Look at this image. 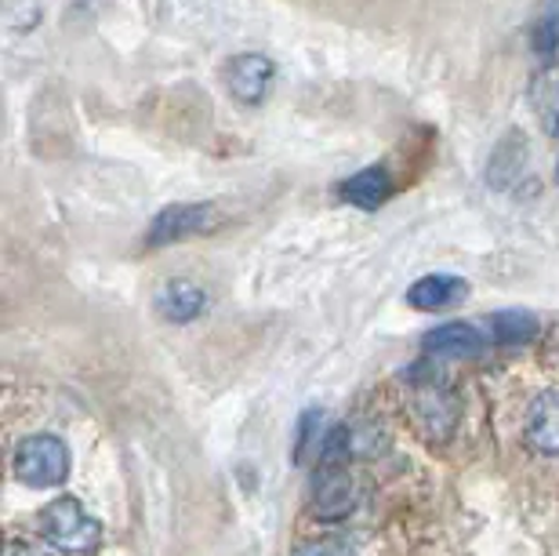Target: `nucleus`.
<instances>
[{"instance_id": "obj_2", "label": "nucleus", "mask_w": 559, "mask_h": 556, "mask_svg": "<svg viewBox=\"0 0 559 556\" xmlns=\"http://www.w3.org/2000/svg\"><path fill=\"white\" fill-rule=\"evenodd\" d=\"M40 539L70 556H87L103 546V524L76 502V498L62 495L40 513Z\"/></svg>"}, {"instance_id": "obj_8", "label": "nucleus", "mask_w": 559, "mask_h": 556, "mask_svg": "<svg viewBox=\"0 0 559 556\" xmlns=\"http://www.w3.org/2000/svg\"><path fill=\"white\" fill-rule=\"evenodd\" d=\"M153 306L167 324H189L207 309V292L197 281H186V276H175V281H164L156 287Z\"/></svg>"}, {"instance_id": "obj_7", "label": "nucleus", "mask_w": 559, "mask_h": 556, "mask_svg": "<svg viewBox=\"0 0 559 556\" xmlns=\"http://www.w3.org/2000/svg\"><path fill=\"white\" fill-rule=\"evenodd\" d=\"M385 448V426H378V422H345V426H334L320 440V459L323 465H342L349 459H374Z\"/></svg>"}, {"instance_id": "obj_5", "label": "nucleus", "mask_w": 559, "mask_h": 556, "mask_svg": "<svg viewBox=\"0 0 559 556\" xmlns=\"http://www.w3.org/2000/svg\"><path fill=\"white\" fill-rule=\"evenodd\" d=\"M222 81H226V92L240 106H262L276 81V62L262 51H240L222 66Z\"/></svg>"}, {"instance_id": "obj_19", "label": "nucleus", "mask_w": 559, "mask_h": 556, "mask_svg": "<svg viewBox=\"0 0 559 556\" xmlns=\"http://www.w3.org/2000/svg\"><path fill=\"white\" fill-rule=\"evenodd\" d=\"M4 556H40V553L29 549V546H22V542H11V546L4 549Z\"/></svg>"}, {"instance_id": "obj_12", "label": "nucleus", "mask_w": 559, "mask_h": 556, "mask_svg": "<svg viewBox=\"0 0 559 556\" xmlns=\"http://www.w3.org/2000/svg\"><path fill=\"white\" fill-rule=\"evenodd\" d=\"M527 161H531L527 142H523L520 131H509V135L495 146V153H490L487 182L495 189H501V193H509V189L520 182V175L527 171Z\"/></svg>"}, {"instance_id": "obj_10", "label": "nucleus", "mask_w": 559, "mask_h": 556, "mask_svg": "<svg viewBox=\"0 0 559 556\" xmlns=\"http://www.w3.org/2000/svg\"><path fill=\"white\" fill-rule=\"evenodd\" d=\"M479 350H484V335H479L473 324H465V320H451V324H440L425 335V353H429V357L465 360V357H476Z\"/></svg>"}, {"instance_id": "obj_9", "label": "nucleus", "mask_w": 559, "mask_h": 556, "mask_svg": "<svg viewBox=\"0 0 559 556\" xmlns=\"http://www.w3.org/2000/svg\"><path fill=\"white\" fill-rule=\"evenodd\" d=\"M527 443L534 451L559 459V389H549L527 411Z\"/></svg>"}, {"instance_id": "obj_3", "label": "nucleus", "mask_w": 559, "mask_h": 556, "mask_svg": "<svg viewBox=\"0 0 559 556\" xmlns=\"http://www.w3.org/2000/svg\"><path fill=\"white\" fill-rule=\"evenodd\" d=\"M11 470L26 487H59L70 476V448L51 433H37L15 448Z\"/></svg>"}, {"instance_id": "obj_16", "label": "nucleus", "mask_w": 559, "mask_h": 556, "mask_svg": "<svg viewBox=\"0 0 559 556\" xmlns=\"http://www.w3.org/2000/svg\"><path fill=\"white\" fill-rule=\"evenodd\" d=\"M531 106L538 114L545 135L559 139V70H549L542 76H534L531 84Z\"/></svg>"}, {"instance_id": "obj_15", "label": "nucleus", "mask_w": 559, "mask_h": 556, "mask_svg": "<svg viewBox=\"0 0 559 556\" xmlns=\"http://www.w3.org/2000/svg\"><path fill=\"white\" fill-rule=\"evenodd\" d=\"M538 317L527 314V309H501V314L490 317V335L501 346H527V342L538 339Z\"/></svg>"}, {"instance_id": "obj_1", "label": "nucleus", "mask_w": 559, "mask_h": 556, "mask_svg": "<svg viewBox=\"0 0 559 556\" xmlns=\"http://www.w3.org/2000/svg\"><path fill=\"white\" fill-rule=\"evenodd\" d=\"M407 382H411V415H415L418 429L436 443L451 440L457 422H462V397L440 375H421V368H411Z\"/></svg>"}, {"instance_id": "obj_13", "label": "nucleus", "mask_w": 559, "mask_h": 556, "mask_svg": "<svg viewBox=\"0 0 559 556\" xmlns=\"http://www.w3.org/2000/svg\"><path fill=\"white\" fill-rule=\"evenodd\" d=\"M465 292H468V284L462 281V276L429 273V276H418V281L407 287V303L415 309H425V314H432V309L454 306Z\"/></svg>"}, {"instance_id": "obj_17", "label": "nucleus", "mask_w": 559, "mask_h": 556, "mask_svg": "<svg viewBox=\"0 0 559 556\" xmlns=\"http://www.w3.org/2000/svg\"><path fill=\"white\" fill-rule=\"evenodd\" d=\"M4 15L15 29H33L40 22V4L37 0H4Z\"/></svg>"}, {"instance_id": "obj_14", "label": "nucleus", "mask_w": 559, "mask_h": 556, "mask_svg": "<svg viewBox=\"0 0 559 556\" xmlns=\"http://www.w3.org/2000/svg\"><path fill=\"white\" fill-rule=\"evenodd\" d=\"M531 51L542 66H552V59L559 55V0H542L538 11L531 19Z\"/></svg>"}, {"instance_id": "obj_6", "label": "nucleus", "mask_w": 559, "mask_h": 556, "mask_svg": "<svg viewBox=\"0 0 559 556\" xmlns=\"http://www.w3.org/2000/svg\"><path fill=\"white\" fill-rule=\"evenodd\" d=\"M360 506V481L345 470V465H323L312 476V495H309V509L317 520H345L353 509Z\"/></svg>"}, {"instance_id": "obj_18", "label": "nucleus", "mask_w": 559, "mask_h": 556, "mask_svg": "<svg viewBox=\"0 0 559 556\" xmlns=\"http://www.w3.org/2000/svg\"><path fill=\"white\" fill-rule=\"evenodd\" d=\"M290 556H356V549H349L338 539H320V542H301Z\"/></svg>"}, {"instance_id": "obj_11", "label": "nucleus", "mask_w": 559, "mask_h": 556, "mask_svg": "<svg viewBox=\"0 0 559 556\" xmlns=\"http://www.w3.org/2000/svg\"><path fill=\"white\" fill-rule=\"evenodd\" d=\"M393 189H396V182H393V175H389V168L371 164V168L349 175V179L338 186V193H342V200H349V204H356V208L374 211L393 197Z\"/></svg>"}, {"instance_id": "obj_4", "label": "nucleus", "mask_w": 559, "mask_h": 556, "mask_svg": "<svg viewBox=\"0 0 559 556\" xmlns=\"http://www.w3.org/2000/svg\"><path fill=\"white\" fill-rule=\"evenodd\" d=\"M218 226V208L211 200H197V204H167L164 211H156V218L145 229V248H171V244H182L189 237H200V233Z\"/></svg>"}]
</instances>
